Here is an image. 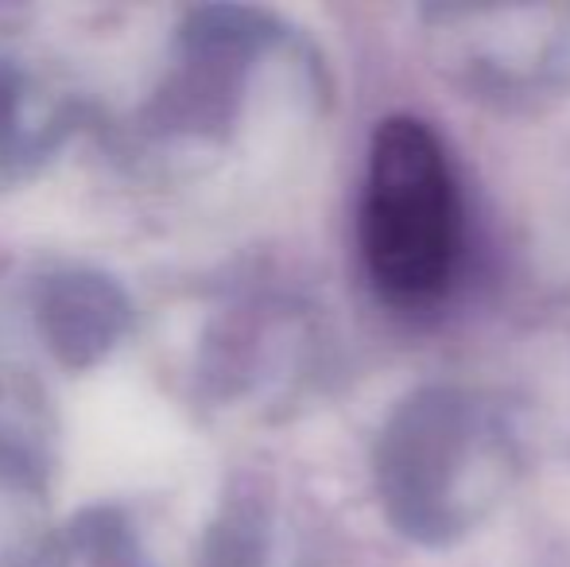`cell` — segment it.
I'll return each instance as SVG.
<instances>
[{"label": "cell", "mask_w": 570, "mask_h": 567, "mask_svg": "<svg viewBox=\"0 0 570 567\" xmlns=\"http://www.w3.org/2000/svg\"><path fill=\"white\" fill-rule=\"evenodd\" d=\"M368 470L392 532L446 553L509 501L524 447L497 397L462 381H428L381 420Z\"/></svg>", "instance_id": "7a4b0ae2"}, {"label": "cell", "mask_w": 570, "mask_h": 567, "mask_svg": "<svg viewBox=\"0 0 570 567\" xmlns=\"http://www.w3.org/2000/svg\"><path fill=\"white\" fill-rule=\"evenodd\" d=\"M55 540L39 397L12 370H0V567H47Z\"/></svg>", "instance_id": "52a82bcc"}, {"label": "cell", "mask_w": 570, "mask_h": 567, "mask_svg": "<svg viewBox=\"0 0 570 567\" xmlns=\"http://www.w3.org/2000/svg\"><path fill=\"white\" fill-rule=\"evenodd\" d=\"M86 101L51 70L0 47V190L31 183L82 129Z\"/></svg>", "instance_id": "ba28073f"}, {"label": "cell", "mask_w": 570, "mask_h": 567, "mask_svg": "<svg viewBox=\"0 0 570 567\" xmlns=\"http://www.w3.org/2000/svg\"><path fill=\"white\" fill-rule=\"evenodd\" d=\"M276 553V493L256 470H237L218 493L198 537L195 567H272Z\"/></svg>", "instance_id": "9c48e42d"}, {"label": "cell", "mask_w": 570, "mask_h": 567, "mask_svg": "<svg viewBox=\"0 0 570 567\" xmlns=\"http://www.w3.org/2000/svg\"><path fill=\"white\" fill-rule=\"evenodd\" d=\"M431 59L481 106L532 114L570 90V8H423Z\"/></svg>", "instance_id": "5b68a950"}, {"label": "cell", "mask_w": 570, "mask_h": 567, "mask_svg": "<svg viewBox=\"0 0 570 567\" xmlns=\"http://www.w3.org/2000/svg\"><path fill=\"white\" fill-rule=\"evenodd\" d=\"M326 106V62L292 20L256 4H198L175 23L156 82L120 129V151L144 175L198 179L268 121L307 129Z\"/></svg>", "instance_id": "6da1fadb"}, {"label": "cell", "mask_w": 570, "mask_h": 567, "mask_svg": "<svg viewBox=\"0 0 570 567\" xmlns=\"http://www.w3.org/2000/svg\"><path fill=\"white\" fill-rule=\"evenodd\" d=\"M357 261L381 307L439 319L470 265V206L446 140L415 114L376 121L357 190Z\"/></svg>", "instance_id": "3957f363"}, {"label": "cell", "mask_w": 570, "mask_h": 567, "mask_svg": "<svg viewBox=\"0 0 570 567\" xmlns=\"http://www.w3.org/2000/svg\"><path fill=\"white\" fill-rule=\"evenodd\" d=\"M47 567H156V560L125 509L90 506L59 529Z\"/></svg>", "instance_id": "30bf717a"}, {"label": "cell", "mask_w": 570, "mask_h": 567, "mask_svg": "<svg viewBox=\"0 0 570 567\" xmlns=\"http://www.w3.org/2000/svg\"><path fill=\"white\" fill-rule=\"evenodd\" d=\"M338 346L323 307L284 284H240L206 315L190 389L203 409L276 424L334 381Z\"/></svg>", "instance_id": "277c9868"}, {"label": "cell", "mask_w": 570, "mask_h": 567, "mask_svg": "<svg viewBox=\"0 0 570 567\" xmlns=\"http://www.w3.org/2000/svg\"><path fill=\"white\" fill-rule=\"evenodd\" d=\"M28 323L39 346L70 373L98 370L136 331V300L98 265H47L28 281Z\"/></svg>", "instance_id": "8992f818"}]
</instances>
